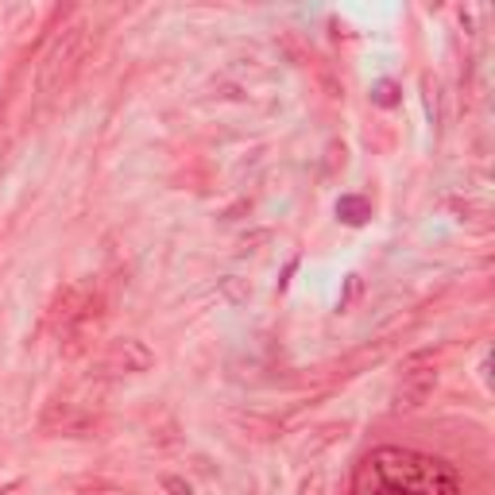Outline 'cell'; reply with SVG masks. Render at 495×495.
I'll list each match as a JSON object with an SVG mask.
<instances>
[{
    "label": "cell",
    "instance_id": "obj_1",
    "mask_svg": "<svg viewBox=\"0 0 495 495\" xmlns=\"http://www.w3.org/2000/svg\"><path fill=\"white\" fill-rule=\"evenodd\" d=\"M86 39H89V23L77 20L55 39V43H50L47 58L39 62V77H35V86H39V94H43V97H50L55 89H62V82H67L70 70L77 67V58H82Z\"/></svg>",
    "mask_w": 495,
    "mask_h": 495
},
{
    "label": "cell",
    "instance_id": "obj_2",
    "mask_svg": "<svg viewBox=\"0 0 495 495\" xmlns=\"http://www.w3.org/2000/svg\"><path fill=\"white\" fill-rule=\"evenodd\" d=\"M434 391H437V368H434V364H410V368L402 372V380L395 383V395H391V410H395V414L422 410Z\"/></svg>",
    "mask_w": 495,
    "mask_h": 495
},
{
    "label": "cell",
    "instance_id": "obj_3",
    "mask_svg": "<svg viewBox=\"0 0 495 495\" xmlns=\"http://www.w3.org/2000/svg\"><path fill=\"white\" fill-rule=\"evenodd\" d=\"M155 368V353L136 337H124V341H112L105 353V372L109 375H140Z\"/></svg>",
    "mask_w": 495,
    "mask_h": 495
},
{
    "label": "cell",
    "instance_id": "obj_4",
    "mask_svg": "<svg viewBox=\"0 0 495 495\" xmlns=\"http://www.w3.org/2000/svg\"><path fill=\"white\" fill-rule=\"evenodd\" d=\"M94 422H97L94 410H86L82 402H74V399H55L43 410L47 434H86V429H94Z\"/></svg>",
    "mask_w": 495,
    "mask_h": 495
},
{
    "label": "cell",
    "instance_id": "obj_5",
    "mask_svg": "<svg viewBox=\"0 0 495 495\" xmlns=\"http://www.w3.org/2000/svg\"><path fill=\"white\" fill-rule=\"evenodd\" d=\"M337 217H341L345 225H364V220L372 217V202H368V198H356V194H348V198L337 202Z\"/></svg>",
    "mask_w": 495,
    "mask_h": 495
},
{
    "label": "cell",
    "instance_id": "obj_6",
    "mask_svg": "<svg viewBox=\"0 0 495 495\" xmlns=\"http://www.w3.org/2000/svg\"><path fill=\"white\" fill-rule=\"evenodd\" d=\"M372 101H375V105H383V109L399 105V86L395 82H375L372 86Z\"/></svg>",
    "mask_w": 495,
    "mask_h": 495
},
{
    "label": "cell",
    "instance_id": "obj_7",
    "mask_svg": "<svg viewBox=\"0 0 495 495\" xmlns=\"http://www.w3.org/2000/svg\"><path fill=\"white\" fill-rule=\"evenodd\" d=\"M298 495H325V472H306L302 484H298Z\"/></svg>",
    "mask_w": 495,
    "mask_h": 495
},
{
    "label": "cell",
    "instance_id": "obj_8",
    "mask_svg": "<svg viewBox=\"0 0 495 495\" xmlns=\"http://www.w3.org/2000/svg\"><path fill=\"white\" fill-rule=\"evenodd\" d=\"M163 491L166 495H194V488L182 476H163Z\"/></svg>",
    "mask_w": 495,
    "mask_h": 495
}]
</instances>
